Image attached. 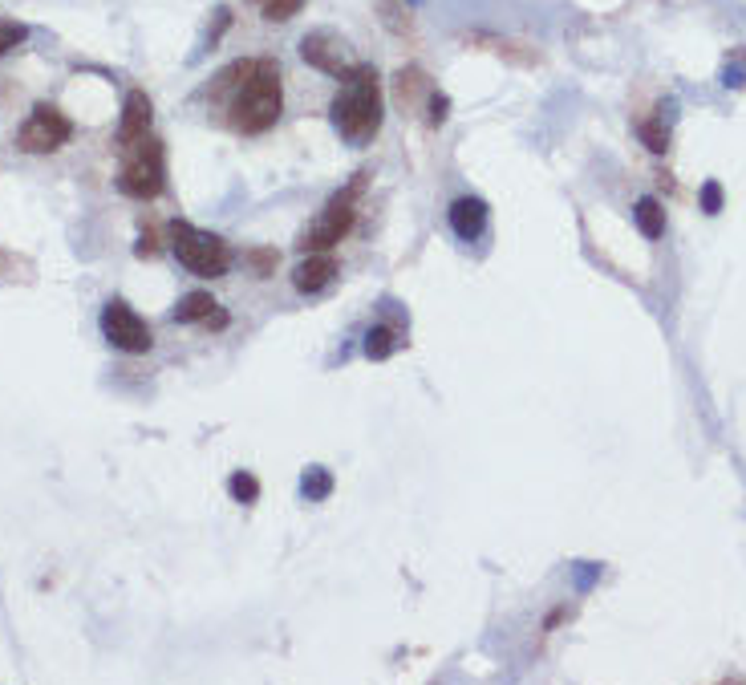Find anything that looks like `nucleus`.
I'll use <instances>...</instances> for the list:
<instances>
[{
	"mask_svg": "<svg viewBox=\"0 0 746 685\" xmlns=\"http://www.w3.org/2000/svg\"><path fill=\"white\" fill-rule=\"evenodd\" d=\"M175 321L183 325H207V329H223L228 325V313H219V304L211 292H187L179 304H175Z\"/></svg>",
	"mask_w": 746,
	"mask_h": 685,
	"instance_id": "obj_12",
	"label": "nucleus"
},
{
	"mask_svg": "<svg viewBox=\"0 0 746 685\" xmlns=\"http://www.w3.org/2000/svg\"><path fill=\"white\" fill-rule=\"evenodd\" d=\"M637 134H641V142L653 150V155H665V150H669V130H665L657 118H653V122H641Z\"/></svg>",
	"mask_w": 746,
	"mask_h": 685,
	"instance_id": "obj_21",
	"label": "nucleus"
},
{
	"mask_svg": "<svg viewBox=\"0 0 746 685\" xmlns=\"http://www.w3.org/2000/svg\"><path fill=\"white\" fill-rule=\"evenodd\" d=\"M702 207H706L710 215L722 211V187H718V183H706V187H702Z\"/></svg>",
	"mask_w": 746,
	"mask_h": 685,
	"instance_id": "obj_24",
	"label": "nucleus"
},
{
	"mask_svg": "<svg viewBox=\"0 0 746 685\" xmlns=\"http://www.w3.org/2000/svg\"><path fill=\"white\" fill-rule=\"evenodd\" d=\"M25 37H29V29L21 21H5V17H0V57H5L9 49H17Z\"/></svg>",
	"mask_w": 746,
	"mask_h": 685,
	"instance_id": "obj_22",
	"label": "nucleus"
},
{
	"mask_svg": "<svg viewBox=\"0 0 746 685\" xmlns=\"http://www.w3.org/2000/svg\"><path fill=\"white\" fill-rule=\"evenodd\" d=\"M102 333L122 353H151V345H155L151 325H146L126 300H110L102 309Z\"/></svg>",
	"mask_w": 746,
	"mask_h": 685,
	"instance_id": "obj_7",
	"label": "nucleus"
},
{
	"mask_svg": "<svg viewBox=\"0 0 746 685\" xmlns=\"http://www.w3.org/2000/svg\"><path fill=\"white\" fill-rule=\"evenodd\" d=\"M301 57H305L313 69H321V73H329V78H337V82H345L349 73L361 65V61H353L349 45H345L333 29H313V33H305V37H301Z\"/></svg>",
	"mask_w": 746,
	"mask_h": 685,
	"instance_id": "obj_8",
	"label": "nucleus"
},
{
	"mask_svg": "<svg viewBox=\"0 0 746 685\" xmlns=\"http://www.w3.org/2000/svg\"><path fill=\"white\" fill-rule=\"evenodd\" d=\"M215 90H228V126L236 134H264L284 114V82L276 61H236Z\"/></svg>",
	"mask_w": 746,
	"mask_h": 685,
	"instance_id": "obj_1",
	"label": "nucleus"
},
{
	"mask_svg": "<svg viewBox=\"0 0 746 685\" xmlns=\"http://www.w3.org/2000/svg\"><path fill=\"white\" fill-rule=\"evenodd\" d=\"M167 187V150L159 138H142L126 150V163L118 171V191L130 199H159Z\"/></svg>",
	"mask_w": 746,
	"mask_h": 685,
	"instance_id": "obj_5",
	"label": "nucleus"
},
{
	"mask_svg": "<svg viewBox=\"0 0 746 685\" xmlns=\"http://www.w3.org/2000/svg\"><path fill=\"white\" fill-rule=\"evenodd\" d=\"M418 94H430L426 78H422L418 69H402V73H398V98H402V106H414Z\"/></svg>",
	"mask_w": 746,
	"mask_h": 685,
	"instance_id": "obj_18",
	"label": "nucleus"
},
{
	"mask_svg": "<svg viewBox=\"0 0 746 685\" xmlns=\"http://www.w3.org/2000/svg\"><path fill=\"white\" fill-rule=\"evenodd\" d=\"M633 219H637V227H641V236H645V240H661V236H665V207H661L653 195L637 199Z\"/></svg>",
	"mask_w": 746,
	"mask_h": 685,
	"instance_id": "obj_13",
	"label": "nucleus"
},
{
	"mask_svg": "<svg viewBox=\"0 0 746 685\" xmlns=\"http://www.w3.org/2000/svg\"><path fill=\"white\" fill-rule=\"evenodd\" d=\"M333 126L337 134L349 142V146H369L382 130V118H386V102H382V78L373 65H357L349 78L341 82L333 106Z\"/></svg>",
	"mask_w": 746,
	"mask_h": 685,
	"instance_id": "obj_2",
	"label": "nucleus"
},
{
	"mask_svg": "<svg viewBox=\"0 0 746 685\" xmlns=\"http://www.w3.org/2000/svg\"><path fill=\"white\" fill-rule=\"evenodd\" d=\"M398 337H402V333H398L394 325H373V329L365 333V357H369V361H386V357L402 345Z\"/></svg>",
	"mask_w": 746,
	"mask_h": 685,
	"instance_id": "obj_15",
	"label": "nucleus"
},
{
	"mask_svg": "<svg viewBox=\"0 0 746 685\" xmlns=\"http://www.w3.org/2000/svg\"><path fill=\"white\" fill-rule=\"evenodd\" d=\"M301 491H305V499L321 503V499H329V495H333V475H329L325 467H309V471H305V479H301Z\"/></svg>",
	"mask_w": 746,
	"mask_h": 685,
	"instance_id": "obj_16",
	"label": "nucleus"
},
{
	"mask_svg": "<svg viewBox=\"0 0 746 685\" xmlns=\"http://www.w3.org/2000/svg\"><path fill=\"white\" fill-rule=\"evenodd\" d=\"M446 219H451V232H455L463 244H475V240L487 232V203H483L479 195H463V199L451 203Z\"/></svg>",
	"mask_w": 746,
	"mask_h": 685,
	"instance_id": "obj_10",
	"label": "nucleus"
},
{
	"mask_svg": "<svg viewBox=\"0 0 746 685\" xmlns=\"http://www.w3.org/2000/svg\"><path fill=\"white\" fill-rule=\"evenodd\" d=\"M378 9L386 13V25L394 33H410V5L406 0H378Z\"/></svg>",
	"mask_w": 746,
	"mask_h": 685,
	"instance_id": "obj_20",
	"label": "nucleus"
},
{
	"mask_svg": "<svg viewBox=\"0 0 746 685\" xmlns=\"http://www.w3.org/2000/svg\"><path fill=\"white\" fill-rule=\"evenodd\" d=\"M333 276H337V260L329 252H309V260H301L292 268V284H296V292H305V296L325 292L333 284Z\"/></svg>",
	"mask_w": 746,
	"mask_h": 685,
	"instance_id": "obj_11",
	"label": "nucleus"
},
{
	"mask_svg": "<svg viewBox=\"0 0 746 685\" xmlns=\"http://www.w3.org/2000/svg\"><path fill=\"white\" fill-rule=\"evenodd\" d=\"M228 491H232L236 503H256V499H260V479L248 475V471H236V475L228 479Z\"/></svg>",
	"mask_w": 746,
	"mask_h": 685,
	"instance_id": "obj_19",
	"label": "nucleus"
},
{
	"mask_svg": "<svg viewBox=\"0 0 746 685\" xmlns=\"http://www.w3.org/2000/svg\"><path fill=\"white\" fill-rule=\"evenodd\" d=\"M256 9L264 13V21H292L296 13L305 9V0H256Z\"/></svg>",
	"mask_w": 746,
	"mask_h": 685,
	"instance_id": "obj_17",
	"label": "nucleus"
},
{
	"mask_svg": "<svg viewBox=\"0 0 746 685\" xmlns=\"http://www.w3.org/2000/svg\"><path fill=\"white\" fill-rule=\"evenodd\" d=\"M467 45H483V49H491V53H499V57H507L515 65H532L536 61V53H519L528 45H515V41H503V37H491V33H467Z\"/></svg>",
	"mask_w": 746,
	"mask_h": 685,
	"instance_id": "obj_14",
	"label": "nucleus"
},
{
	"mask_svg": "<svg viewBox=\"0 0 746 685\" xmlns=\"http://www.w3.org/2000/svg\"><path fill=\"white\" fill-rule=\"evenodd\" d=\"M151 122H155V106L142 90H130L122 102V122H118V150H130L134 142L151 138Z\"/></svg>",
	"mask_w": 746,
	"mask_h": 685,
	"instance_id": "obj_9",
	"label": "nucleus"
},
{
	"mask_svg": "<svg viewBox=\"0 0 746 685\" xmlns=\"http://www.w3.org/2000/svg\"><path fill=\"white\" fill-rule=\"evenodd\" d=\"M365 171H357L353 179H349V187L345 191H337L329 203H325V211L305 227V236H301V248L305 252H329V248H337L345 236H349V227H353V219H357V199H361V191H365Z\"/></svg>",
	"mask_w": 746,
	"mask_h": 685,
	"instance_id": "obj_3",
	"label": "nucleus"
},
{
	"mask_svg": "<svg viewBox=\"0 0 746 685\" xmlns=\"http://www.w3.org/2000/svg\"><path fill=\"white\" fill-rule=\"evenodd\" d=\"M134 252H138L142 260H146V256H155V252H159V240H155V232H146V236L138 240V248H134Z\"/></svg>",
	"mask_w": 746,
	"mask_h": 685,
	"instance_id": "obj_25",
	"label": "nucleus"
},
{
	"mask_svg": "<svg viewBox=\"0 0 746 685\" xmlns=\"http://www.w3.org/2000/svg\"><path fill=\"white\" fill-rule=\"evenodd\" d=\"M426 110H430V126H442L446 122V114H451V98L446 94H426Z\"/></svg>",
	"mask_w": 746,
	"mask_h": 685,
	"instance_id": "obj_23",
	"label": "nucleus"
},
{
	"mask_svg": "<svg viewBox=\"0 0 746 685\" xmlns=\"http://www.w3.org/2000/svg\"><path fill=\"white\" fill-rule=\"evenodd\" d=\"M171 252L179 256V264L187 272L207 276V280L228 276V268H232V248L228 244L211 232H203V227H191V223H179V219L171 223Z\"/></svg>",
	"mask_w": 746,
	"mask_h": 685,
	"instance_id": "obj_4",
	"label": "nucleus"
},
{
	"mask_svg": "<svg viewBox=\"0 0 746 685\" xmlns=\"http://www.w3.org/2000/svg\"><path fill=\"white\" fill-rule=\"evenodd\" d=\"M69 138H73V122H69L57 106L41 102V106H33V114L25 118V126H21V134H17V146L25 150V155H53V150H61Z\"/></svg>",
	"mask_w": 746,
	"mask_h": 685,
	"instance_id": "obj_6",
	"label": "nucleus"
}]
</instances>
